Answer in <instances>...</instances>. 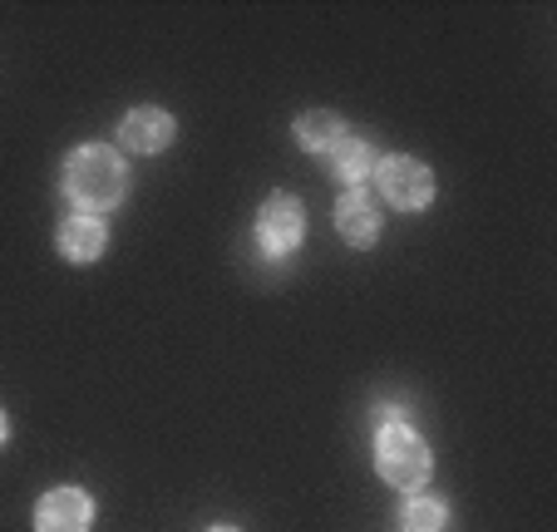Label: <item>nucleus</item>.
Returning <instances> with one entry per match:
<instances>
[{"instance_id":"nucleus-12","label":"nucleus","mask_w":557,"mask_h":532,"mask_svg":"<svg viewBox=\"0 0 557 532\" xmlns=\"http://www.w3.org/2000/svg\"><path fill=\"white\" fill-rule=\"evenodd\" d=\"M11 438V419H5V409H0V444Z\"/></svg>"},{"instance_id":"nucleus-6","label":"nucleus","mask_w":557,"mask_h":532,"mask_svg":"<svg viewBox=\"0 0 557 532\" xmlns=\"http://www.w3.org/2000/svg\"><path fill=\"white\" fill-rule=\"evenodd\" d=\"M173 134H178V124H173V114H163L158 104L128 109V114H124V128H119L124 148H134V153H163V148L173 144Z\"/></svg>"},{"instance_id":"nucleus-5","label":"nucleus","mask_w":557,"mask_h":532,"mask_svg":"<svg viewBox=\"0 0 557 532\" xmlns=\"http://www.w3.org/2000/svg\"><path fill=\"white\" fill-rule=\"evenodd\" d=\"M95 498L85 488H54L35 503V532H89Z\"/></svg>"},{"instance_id":"nucleus-7","label":"nucleus","mask_w":557,"mask_h":532,"mask_svg":"<svg viewBox=\"0 0 557 532\" xmlns=\"http://www.w3.org/2000/svg\"><path fill=\"white\" fill-rule=\"evenodd\" d=\"M104 222L99 218H85V212H74V218L60 222V232H54V247H60L64 261H74V267H89V261L104 257Z\"/></svg>"},{"instance_id":"nucleus-2","label":"nucleus","mask_w":557,"mask_h":532,"mask_svg":"<svg viewBox=\"0 0 557 532\" xmlns=\"http://www.w3.org/2000/svg\"><path fill=\"white\" fill-rule=\"evenodd\" d=\"M375 469L395 488H420L430 479V444L410 424H385L375 438Z\"/></svg>"},{"instance_id":"nucleus-13","label":"nucleus","mask_w":557,"mask_h":532,"mask_svg":"<svg viewBox=\"0 0 557 532\" xmlns=\"http://www.w3.org/2000/svg\"><path fill=\"white\" fill-rule=\"evenodd\" d=\"M212 532H237V528H227V522H222V528H212Z\"/></svg>"},{"instance_id":"nucleus-9","label":"nucleus","mask_w":557,"mask_h":532,"mask_svg":"<svg viewBox=\"0 0 557 532\" xmlns=\"http://www.w3.org/2000/svg\"><path fill=\"white\" fill-rule=\"evenodd\" d=\"M346 134H350L346 119L331 114V109H311V114H301L296 128H292V138L306 148V153H326V158L346 144Z\"/></svg>"},{"instance_id":"nucleus-4","label":"nucleus","mask_w":557,"mask_h":532,"mask_svg":"<svg viewBox=\"0 0 557 532\" xmlns=\"http://www.w3.org/2000/svg\"><path fill=\"white\" fill-rule=\"evenodd\" d=\"M306 237V208L292 193H272L257 212V242H262L267 257H292Z\"/></svg>"},{"instance_id":"nucleus-11","label":"nucleus","mask_w":557,"mask_h":532,"mask_svg":"<svg viewBox=\"0 0 557 532\" xmlns=\"http://www.w3.org/2000/svg\"><path fill=\"white\" fill-rule=\"evenodd\" d=\"M400 522L405 532H444L449 528V508L440 498H430V493H414V498H405Z\"/></svg>"},{"instance_id":"nucleus-1","label":"nucleus","mask_w":557,"mask_h":532,"mask_svg":"<svg viewBox=\"0 0 557 532\" xmlns=\"http://www.w3.org/2000/svg\"><path fill=\"white\" fill-rule=\"evenodd\" d=\"M64 198L85 218L114 212L128 198V168L109 144H85L64 158Z\"/></svg>"},{"instance_id":"nucleus-8","label":"nucleus","mask_w":557,"mask_h":532,"mask_svg":"<svg viewBox=\"0 0 557 532\" xmlns=\"http://www.w3.org/2000/svg\"><path fill=\"white\" fill-rule=\"evenodd\" d=\"M336 232L360 251L380 242V208L366 198V188H346V198L336 202Z\"/></svg>"},{"instance_id":"nucleus-3","label":"nucleus","mask_w":557,"mask_h":532,"mask_svg":"<svg viewBox=\"0 0 557 532\" xmlns=\"http://www.w3.org/2000/svg\"><path fill=\"white\" fill-rule=\"evenodd\" d=\"M375 183H380V198H385L389 208H400V212H424L434 202L430 163H420V158H410V153L380 158V163H375Z\"/></svg>"},{"instance_id":"nucleus-10","label":"nucleus","mask_w":557,"mask_h":532,"mask_svg":"<svg viewBox=\"0 0 557 532\" xmlns=\"http://www.w3.org/2000/svg\"><path fill=\"white\" fill-rule=\"evenodd\" d=\"M375 148H370V138H356V134H346V144L331 153V168H336V177L346 183V188H360L366 177H375Z\"/></svg>"}]
</instances>
